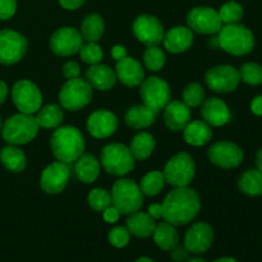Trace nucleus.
I'll list each match as a JSON object with an SVG mask.
<instances>
[{
	"instance_id": "13d9d810",
	"label": "nucleus",
	"mask_w": 262,
	"mask_h": 262,
	"mask_svg": "<svg viewBox=\"0 0 262 262\" xmlns=\"http://www.w3.org/2000/svg\"><path fill=\"white\" fill-rule=\"evenodd\" d=\"M0 130H2V118H0Z\"/></svg>"
},
{
	"instance_id": "3c124183",
	"label": "nucleus",
	"mask_w": 262,
	"mask_h": 262,
	"mask_svg": "<svg viewBox=\"0 0 262 262\" xmlns=\"http://www.w3.org/2000/svg\"><path fill=\"white\" fill-rule=\"evenodd\" d=\"M148 214L154 219H161L163 217V206L160 204H154L148 207Z\"/></svg>"
},
{
	"instance_id": "f03ea898",
	"label": "nucleus",
	"mask_w": 262,
	"mask_h": 262,
	"mask_svg": "<svg viewBox=\"0 0 262 262\" xmlns=\"http://www.w3.org/2000/svg\"><path fill=\"white\" fill-rule=\"evenodd\" d=\"M50 147L59 161L71 164L83 155L86 142L83 135L77 128L67 125L58 128L51 135Z\"/></svg>"
},
{
	"instance_id": "de8ad7c7",
	"label": "nucleus",
	"mask_w": 262,
	"mask_h": 262,
	"mask_svg": "<svg viewBox=\"0 0 262 262\" xmlns=\"http://www.w3.org/2000/svg\"><path fill=\"white\" fill-rule=\"evenodd\" d=\"M112 56L115 61H120L127 58V49L122 45H115L112 49Z\"/></svg>"
},
{
	"instance_id": "20e7f679",
	"label": "nucleus",
	"mask_w": 262,
	"mask_h": 262,
	"mask_svg": "<svg viewBox=\"0 0 262 262\" xmlns=\"http://www.w3.org/2000/svg\"><path fill=\"white\" fill-rule=\"evenodd\" d=\"M38 125L32 114H14L5 120L2 128V135L9 145H25L31 142L38 132Z\"/></svg>"
},
{
	"instance_id": "c03bdc74",
	"label": "nucleus",
	"mask_w": 262,
	"mask_h": 262,
	"mask_svg": "<svg viewBox=\"0 0 262 262\" xmlns=\"http://www.w3.org/2000/svg\"><path fill=\"white\" fill-rule=\"evenodd\" d=\"M171 253H170V257L173 258V261L176 262H184L188 260V256H189V251L187 250L186 246H181V245H177L176 247L171 248Z\"/></svg>"
},
{
	"instance_id": "a18cd8bd",
	"label": "nucleus",
	"mask_w": 262,
	"mask_h": 262,
	"mask_svg": "<svg viewBox=\"0 0 262 262\" xmlns=\"http://www.w3.org/2000/svg\"><path fill=\"white\" fill-rule=\"evenodd\" d=\"M63 72H64V76H66L67 78L73 79V78H78L79 73H81V68H79V66L76 63V61H68V63L64 66Z\"/></svg>"
},
{
	"instance_id": "393cba45",
	"label": "nucleus",
	"mask_w": 262,
	"mask_h": 262,
	"mask_svg": "<svg viewBox=\"0 0 262 262\" xmlns=\"http://www.w3.org/2000/svg\"><path fill=\"white\" fill-rule=\"evenodd\" d=\"M155 227V219L151 217L150 214L140 212V210L130 214L127 219V229L137 238H147L152 235Z\"/></svg>"
},
{
	"instance_id": "72a5a7b5",
	"label": "nucleus",
	"mask_w": 262,
	"mask_h": 262,
	"mask_svg": "<svg viewBox=\"0 0 262 262\" xmlns=\"http://www.w3.org/2000/svg\"><path fill=\"white\" fill-rule=\"evenodd\" d=\"M0 160L3 165L13 173H19L26 168V155L17 146H7L0 152Z\"/></svg>"
},
{
	"instance_id": "9d476101",
	"label": "nucleus",
	"mask_w": 262,
	"mask_h": 262,
	"mask_svg": "<svg viewBox=\"0 0 262 262\" xmlns=\"http://www.w3.org/2000/svg\"><path fill=\"white\" fill-rule=\"evenodd\" d=\"M12 99L18 110L25 114L37 113L42 105V95H41L40 89L28 79L18 81L13 86Z\"/></svg>"
},
{
	"instance_id": "a211bd4d",
	"label": "nucleus",
	"mask_w": 262,
	"mask_h": 262,
	"mask_svg": "<svg viewBox=\"0 0 262 262\" xmlns=\"http://www.w3.org/2000/svg\"><path fill=\"white\" fill-rule=\"evenodd\" d=\"M69 179V168L66 163L56 161L46 166L41 176V188L50 194L60 193L67 187Z\"/></svg>"
},
{
	"instance_id": "9b49d317",
	"label": "nucleus",
	"mask_w": 262,
	"mask_h": 262,
	"mask_svg": "<svg viewBox=\"0 0 262 262\" xmlns=\"http://www.w3.org/2000/svg\"><path fill=\"white\" fill-rule=\"evenodd\" d=\"M27 40L13 30L0 31V64L12 66L18 63L27 51Z\"/></svg>"
},
{
	"instance_id": "6e6d98bb",
	"label": "nucleus",
	"mask_w": 262,
	"mask_h": 262,
	"mask_svg": "<svg viewBox=\"0 0 262 262\" xmlns=\"http://www.w3.org/2000/svg\"><path fill=\"white\" fill-rule=\"evenodd\" d=\"M135 262H154V261L148 257H140V258H137Z\"/></svg>"
},
{
	"instance_id": "2f4dec72",
	"label": "nucleus",
	"mask_w": 262,
	"mask_h": 262,
	"mask_svg": "<svg viewBox=\"0 0 262 262\" xmlns=\"http://www.w3.org/2000/svg\"><path fill=\"white\" fill-rule=\"evenodd\" d=\"M241 192L246 196L257 197L262 194V171L258 169H251L241 176L238 182Z\"/></svg>"
},
{
	"instance_id": "39448f33",
	"label": "nucleus",
	"mask_w": 262,
	"mask_h": 262,
	"mask_svg": "<svg viewBox=\"0 0 262 262\" xmlns=\"http://www.w3.org/2000/svg\"><path fill=\"white\" fill-rule=\"evenodd\" d=\"M112 205L123 215L138 211L143 204V193L132 179L123 178L115 182L112 188Z\"/></svg>"
},
{
	"instance_id": "ddd939ff",
	"label": "nucleus",
	"mask_w": 262,
	"mask_h": 262,
	"mask_svg": "<svg viewBox=\"0 0 262 262\" xmlns=\"http://www.w3.org/2000/svg\"><path fill=\"white\" fill-rule=\"evenodd\" d=\"M187 22L192 31L204 35H214L223 27L219 13L209 7L193 8L187 15Z\"/></svg>"
},
{
	"instance_id": "c9c22d12",
	"label": "nucleus",
	"mask_w": 262,
	"mask_h": 262,
	"mask_svg": "<svg viewBox=\"0 0 262 262\" xmlns=\"http://www.w3.org/2000/svg\"><path fill=\"white\" fill-rule=\"evenodd\" d=\"M219 17L223 23L225 25H232V23H238L243 17V8L239 3L237 2H227L220 8Z\"/></svg>"
},
{
	"instance_id": "dca6fc26",
	"label": "nucleus",
	"mask_w": 262,
	"mask_h": 262,
	"mask_svg": "<svg viewBox=\"0 0 262 262\" xmlns=\"http://www.w3.org/2000/svg\"><path fill=\"white\" fill-rule=\"evenodd\" d=\"M209 159L219 168L233 169L239 166L243 161V151L235 143L220 141L210 147Z\"/></svg>"
},
{
	"instance_id": "f8f14e48",
	"label": "nucleus",
	"mask_w": 262,
	"mask_h": 262,
	"mask_svg": "<svg viewBox=\"0 0 262 262\" xmlns=\"http://www.w3.org/2000/svg\"><path fill=\"white\" fill-rule=\"evenodd\" d=\"M209 89L219 94H228L234 91L241 82L239 71L232 66H217L210 68L205 74Z\"/></svg>"
},
{
	"instance_id": "58836bf2",
	"label": "nucleus",
	"mask_w": 262,
	"mask_h": 262,
	"mask_svg": "<svg viewBox=\"0 0 262 262\" xmlns=\"http://www.w3.org/2000/svg\"><path fill=\"white\" fill-rule=\"evenodd\" d=\"M87 201H89V205L95 211L101 212L112 205V196L105 189L95 188L89 193Z\"/></svg>"
},
{
	"instance_id": "e433bc0d",
	"label": "nucleus",
	"mask_w": 262,
	"mask_h": 262,
	"mask_svg": "<svg viewBox=\"0 0 262 262\" xmlns=\"http://www.w3.org/2000/svg\"><path fill=\"white\" fill-rule=\"evenodd\" d=\"M143 63L150 71H160L165 64V54L159 46H148L143 54Z\"/></svg>"
},
{
	"instance_id": "f704fd0d",
	"label": "nucleus",
	"mask_w": 262,
	"mask_h": 262,
	"mask_svg": "<svg viewBox=\"0 0 262 262\" xmlns=\"http://www.w3.org/2000/svg\"><path fill=\"white\" fill-rule=\"evenodd\" d=\"M164 184H165V178H164V174L161 171H150L148 174H146L142 179H141L140 188L142 191L143 194L148 197L158 196L161 192V189L164 188Z\"/></svg>"
},
{
	"instance_id": "6e6552de",
	"label": "nucleus",
	"mask_w": 262,
	"mask_h": 262,
	"mask_svg": "<svg viewBox=\"0 0 262 262\" xmlns=\"http://www.w3.org/2000/svg\"><path fill=\"white\" fill-rule=\"evenodd\" d=\"M92 99V87L86 79L73 78L68 79L59 92L60 105L67 110L76 112L83 109L90 104Z\"/></svg>"
},
{
	"instance_id": "aec40b11",
	"label": "nucleus",
	"mask_w": 262,
	"mask_h": 262,
	"mask_svg": "<svg viewBox=\"0 0 262 262\" xmlns=\"http://www.w3.org/2000/svg\"><path fill=\"white\" fill-rule=\"evenodd\" d=\"M164 122L174 132L183 130L191 122V107L183 101H170L164 107Z\"/></svg>"
},
{
	"instance_id": "8fccbe9b",
	"label": "nucleus",
	"mask_w": 262,
	"mask_h": 262,
	"mask_svg": "<svg viewBox=\"0 0 262 262\" xmlns=\"http://www.w3.org/2000/svg\"><path fill=\"white\" fill-rule=\"evenodd\" d=\"M251 110H252L253 114L262 117V95L260 96H256L255 99L251 102Z\"/></svg>"
},
{
	"instance_id": "79ce46f5",
	"label": "nucleus",
	"mask_w": 262,
	"mask_h": 262,
	"mask_svg": "<svg viewBox=\"0 0 262 262\" xmlns=\"http://www.w3.org/2000/svg\"><path fill=\"white\" fill-rule=\"evenodd\" d=\"M129 230L124 227H115L109 232V242L117 248L125 247L129 242Z\"/></svg>"
},
{
	"instance_id": "c85d7f7f",
	"label": "nucleus",
	"mask_w": 262,
	"mask_h": 262,
	"mask_svg": "<svg viewBox=\"0 0 262 262\" xmlns=\"http://www.w3.org/2000/svg\"><path fill=\"white\" fill-rule=\"evenodd\" d=\"M152 237L158 247L164 251H170L179 242V235L177 233L176 227L168 222L159 223L155 227Z\"/></svg>"
},
{
	"instance_id": "c756f323",
	"label": "nucleus",
	"mask_w": 262,
	"mask_h": 262,
	"mask_svg": "<svg viewBox=\"0 0 262 262\" xmlns=\"http://www.w3.org/2000/svg\"><path fill=\"white\" fill-rule=\"evenodd\" d=\"M35 119L38 127L53 129L61 124L64 119V113L59 105H46V106L38 109Z\"/></svg>"
},
{
	"instance_id": "7ed1b4c3",
	"label": "nucleus",
	"mask_w": 262,
	"mask_h": 262,
	"mask_svg": "<svg viewBox=\"0 0 262 262\" xmlns=\"http://www.w3.org/2000/svg\"><path fill=\"white\" fill-rule=\"evenodd\" d=\"M216 40L217 45L223 50L235 56L247 55L255 46V36L252 31L239 23L225 25L220 28Z\"/></svg>"
},
{
	"instance_id": "bb28decb",
	"label": "nucleus",
	"mask_w": 262,
	"mask_h": 262,
	"mask_svg": "<svg viewBox=\"0 0 262 262\" xmlns=\"http://www.w3.org/2000/svg\"><path fill=\"white\" fill-rule=\"evenodd\" d=\"M76 176L83 183H92L100 174V163L92 154H83L76 160Z\"/></svg>"
},
{
	"instance_id": "4be33fe9",
	"label": "nucleus",
	"mask_w": 262,
	"mask_h": 262,
	"mask_svg": "<svg viewBox=\"0 0 262 262\" xmlns=\"http://www.w3.org/2000/svg\"><path fill=\"white\" fill-rule=\"evenodd\" d=\"M201 115L205 122L212 127H222L230 120V112L227 104L217 97H211L202 102Z\"/></svg>"
},
{
	"instance_id": "603ef678",
	"label": "nucleus",
	"mask_w": 262,
	"mask_h": 262,
	"mask_svg": "<svg viewBox=\"0 0 262 262\" xmlns=\"http://www.w3.org/2000/svg\"><path fill=\"white\" fill-rule=\"evenodd\" d=\"M7 95H8V87L4 82L0 81V105L5 101L7 99Z\"/></svg>"
},
{
	"instance_id": "cd10ccee",
	"label": "nucleus",
	"mask_w": 262,
	"mask_h": 262,
	"mask_svg": "<svg viewBox=\"0 0 262 262\" xmlns=\"http://www.w3.org/2000/svg\"><path fill=\"white\" fill-rule=\"evenodd\" d=\"M125 123L135 129H143L154 124L156 113L147 107L146 105H136L129 107L125 113Z\"/></svg>"
},
{
	"instance_id": "f3484780",
	"label": "nucleus",
	"mask_w": 262,
	"mask_h": 262,
	"mask_svg": "<svg viewBox=\"0 0 262 262\" xmlns=\"http://www.w3.org/2000/svg\"><path fill=\"white\" fill-rule=\"evenodd\" d=\"M214 229L205 222L196 223L192 225L184 237V246L192 253H205L212 245Z\"/></svg>"
},
{
	"instance_id": "1a4fd4ad",
	"label": "nucleus",
	"mask_w": 262,
	"mask_h": 262,
	"mask_svg": "<svg viewBox=\"0 0 262 262\" xmlns=\"http://www.w3.org/2000/svg\"><path fill=\"white\" fill-rule=\"evenodd\" d=\"M143 105L155 113L160 112L170 102V87L159 77H150L141 83L140 90Z\"/></svg>"
},
{
	"instance_id": "0eeeda50",
	"label": "nucleus",
	"mask_w": 262,
	"mask_h": 262,
	"mask_svg": "<svg viewBox=\"0 0 262 262\" xmlns=\"http://www.w3.org/2000/svg\"><path fill=\"white\" fill-rule=\"evenodd\" d=\"M196 164L192 156L187 152H179L166 163L164 178L166 183L176 187H187L194 178Z\"/></svg>"
},
{
	"instance_id": "4468645a",
	"label": "nucleus",
	"mask_w": 262,
	"mask_h": 262,
	"mask_svg": "<svg viewBox=\"0 0 262 262\" xmlns=\"http://www.w3.org/2000/svg\"><path fill=\"white\" fill-rule=\"evenodd\" d=\"M133 33L146 46H158L164 40V27L154 15L142 14L133 22Z\"/></svg>"
},
{
	"instance_id": "f257e3e1",
	"label": "nucleus",
	"mask_w": 262,
	"mask_h": 262,
	"mask_svg": "<svg viewBox=\"0 0 262 262\" xmlns=\"http://www.w3.org/2000/svg\"><path fill=\"white\" fill-rule=\"evenodd\" d=\"M163 217L171 225H184L197 216L200 211V197L188 187H178L169 192L163 202Z\"/></svg>"
},
{
	"instance_id": "49530a36",
	"label": "nucleus",
	"mask_w": 262,
	"mask_h": 262,
	"mask_svg": "<svg viewBox=\"0 0 262 262\" xmlns=\"http://www.w3.org/2000/svg\"><path fill=\"white\" fill-rule=\"evenodd\" d=\"M119 216H120V212L118 211V209H115L114 206H112V205H110V206L107 207V209L104 210V219H105V222L115 223V222H118Z\"/></svg>"
},
{
	"instance_id": "b1692460",
	"label": "nucleus",
	"mask_w": 262,
	"mask_h": 262,
	"mask_svg": "<svg viewBox=\"0 0 262 262\" xmlns=\"http://www.w3.org/2000/svg\"><path fill=\"white\" fill-rule=\"evenodd\" d=\"M86 81L91 84V87L105 91V90H110L112 87H114L115 82H117V74L112 68L99 63L87 69Z\"/></svg>"
},
{
	"instance_id": "2eb2a0df",
	"label": "nucleus",
	"mask_w": 262,
	"mask_h": 262,
	"mask_svg": "<svg viewBox=\"0 0 262 262\" xmlns=\"http://www.w3.org/2000/svg\"><path fill=\"white\" fill-rule=\"evenodd\" d=\"M83 45L81 32L74 27H61L53 33L50 38V48L56 55L69 56L78 53Z\"/></svg>"
},
{
	"instance_id": "423d86ee",
	"label": "nucleus",
	"mask_w": 262,
	"mask_h": 262,
	"mask_svg": "<svg viewBox=\"0 0 262 262\" xmlns=\"http://www.w3.org/2000/svg\"><path fill=\"white\" fill-rule=\"evenodd\" d=\"M101 164L109 174L122 177L133 170L135 158L125 145L110 143L102 148Z\"/></svg>"
},
{
	"instance_id": "a19ab883",
	"label": "nucleus",
	"mask_w": 262,
	"mask_h": 262,
	"mask_svg": "<svg viewBox=\"0 0 262 262\" xmlns=\"http://www.w3.org/2000/svg\"><path fill=\"white\" fill-rule=\"evenodd\" d=\"M79 55L84 63L90 64V66H95L99 64L102 60V53L101 46L97 45L96 42H87L86 45H82L79 49Z\"/></svg>"
},
{
	"instance_id": "ea45409f",
	"label": "nucleus",
	"mask_w": 262,
	"mask_h": 262,
	"mask_svg": "<svg viewBox=\"0 0 262 262\" xmlns=\"http://www.w3.org/2000/svg\"><path fill=\"white\" fill-rule=\"evenodd\" d=\"M205 91L199 83H191L184 89L183 102L189 107H197L204 102Z\"/></svg>"
},
{
	"instance_id": "473e14b6",
	"label": "nucleus",
	"mask_w": 262,
	"mask_h": 262,
	"mask_svg": "<svg viewBox=\"0 0 262 262\" xmlns=\"http://www.w3.org/2000/svg\"><path fill=\"white\" fill-rule=\"evenodd\" d=\"M155 148V138L152 135L147 132H140L133 137L130 143V152L136 160H145Z\"/></svg>"
},
{
	"instance_id": "5fc2aeb1",
	"label": "nucleus",
	"mask_w": 262,
	"mask_h": 262,
	"mask_svg": "<svg viewBox=\"0 0 262 262\" xmlns=\"http://www.w3.org/2000/svg\"><path fill=\"white\" fill-rule=\"evenodd\" d=\"M214 262H238V261L234 260L233 257H222V258H217V260Z\"/></svg>"
},
{
	"instance_id": "6ab92c4d",
	"label": "nucleus",
	"mask_w": 262,
	"mask_h": 262,
	"mask_svg": "<svg viewBox=\"0 0 262 262\" xmlns=\"http://www.w3.org/2000/svg\"><path fill=\"white\" fill-rule=\"evenodd\" d=\"M118 128V118L109 110H96L87 119V130L95 138H107Z\"/></svg>"
},
{
	"instance_id": "864d4df0",
	"label": "nucleus",
	"mask_w": 262,
	"mask_h": 262,
	"mask_svg": "<svg viewBox=\"0 0 262 262\" xmlns=\"http://www.w3.org/2000/svg\"><path fill=\"white\" fill-rule=\"evenodd\" d=\"M256 165H257L258 170L262 171V148L257 152L256 155Z\"/></svg>"
},
{
	"instance_id": "412c9836",
	"label": "nucleus",
	"mask_w": 262,
	"mask_h": 262,
	"mask_svg": "<svg viewBox=\"0 0 262 262\" xmlns=\"http://www.w3.org/2000/svg\"><path fill=\"white\" fill-rule=\"evenodd\" d=\"M117 79L128 87H137L145 81V71L142 66L133 58H124L117 61L115 67Z\"/></svg>"
},
{
	"instance_id": "09e8293b",
	"label": "nucleus",
	"mask_w": 262,
	"mask_h": 262,
	"mask_svg": "<svg viewBox=\"0 0 262 262\" xmlns=\"http://www.w3.org/2000/svg\"><path fill=\"white\" fill-rule=\"evenodd\" d=\"M86 0H59L61 7L64 9H68V10H74V9H78L79 7L84 4Z\"/></svg>"
},
{
	"instance_id": "4d7b16f0",
	"label": "nucleus",
	"mask_w": 262,
	"mask_h": 262,
	"mask_svg": "<svg viewBox=\"0 0 262 262\" xmlns=\"http://www.w3.org/2000/svg\"><path fill=\"white\" fill-rule=\"evenodd\" d=\"M187 262H206V261L202 260V258L200 257H194V258H189V260H187Z\"/></svg>"
},
{
	"instance_id": "7c9ffc66",
	"label": "nucleus",
	"mask_w": 262,
	"mask_h": 262,
	"mask_svg": "<svg viewBox=\"0 0 262 262\" xmlns=\"http://www.w3.org/2000/svg\"><path fill=\"white\" fill-rule=\"evenodd\" d=\"M105 31V23L101 15L92 13L89 14L82 22L81 35L87 42H96L102 37Z\"/></svg>"
},
{
	"instance_id": "5701e85b",
	"label": "nucleus",
	"mask_w": 262,
	"mask_h": 262,
	"mask_svg": "<svg viewBox=\"0 0 262 262\" xmlns=\"http://www.w3.org/2000/svg\"><path fill=\"white\" fill-rule=\"evenodd\" d=\"M193 32L189 27L177 26L164 35V46L170 53L179 54L188 50L193 43Z\"/></svg>"
},
{
	"instance_id": "37998d69",
	"label": "nucleus",
	"mask_w": 262,
	"mask_h": 262,
	"mask_svg": "<svg viewBox=\"0 0 262 262\" xmlns=\"http://www.w3.org/2000/svg\"><path fill=\"white\" fill-rule=\"evenodd\" d=\"M17 0H0V19L7 20L15 14Z\"/></svg>"
},
{
	"instance_id": "4c0bfd02",
	"label": "nucleus",
	"mask_w": 262,
	"mask_h": 262,
	"mask_svg": "<svg viewBox=\"0 0 262 262\" xmlns=\"http://www.w3.org/2000/svg\"><path fill=\"white\" fill-rule=\"evenodd\" d=\"M239 76L243 82L251 86L262 83V67L257 63H246L241 67Z\"/></svg>"
},
{
	"instance_id": "a878e982",
	"label": "nucleus",
	"mask_w": 262,
	"mask_h": 262,
	"mask_svg": "<svg viewBox=\"0 0 262 262\" xmlns=\"http://www.w3.org/2000/svg\"><path fill=\"white\" fill-rule=\"evenodd\" d=\"M184 140L191 146H204L212 138L211 125L207 124L202 120H194L189 122L188 125L183 129Z\"/></svg>"
}]
</instances>
